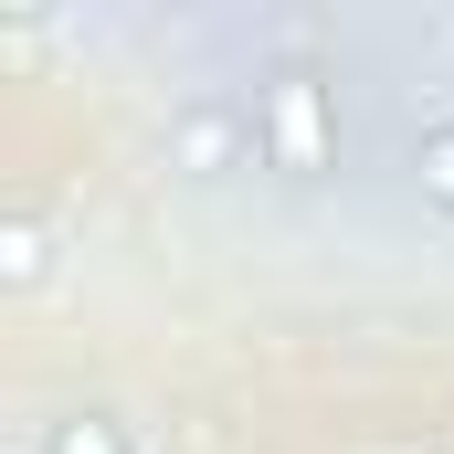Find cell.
Listing matches in <instances>:
<instances>
[{"label":"cell","instance_id":"6da1fadb","mask_svg":"<svg viewBox=\"0 0 454 454\" xmlns=\"http://www.w3.org/2000/svg\"><path fill=\"white\" fill-rule=\"evenodd\" d=\"M243 116H254V148H264L275 180H328L339 169V74L317 53H264Z\"/></svg>","mask_w":454,"mask_h":454},{"label":"cell","instance_id":"7a4b0ae2","mask_svg":"<svg viewBox=\"0 0 454 454\" xmlns=\"http://www.w3.org/2000/svg\"><path fill=\"white\" fill-rule=\"evenodd\" d=\"M159 159H169L180 180H232V169H264L254 116H243V96H223V85L169 106V127H159Z\"/></svg>","mask_w":454,"mask_h":454},{"label":"cell","instance_id":"3957f363","mask_svg":"<svg viewBox=\"0 0 454 454\" xmlns=\"http://www.w3.org/2000/svg\"><path fill=\"white\" fill-rule=\"evenodd\" d=\"M412 191L434 212H454V116H423L412 127Z\"/></svg>","mask_w":454,"mask_h":454},{"label":"cell","instance_id":"277c9868","mask_svg":"<svg viewBox=\"0 0 454 454\" xmlns=\"http://www.w3.org/2000/svg\"><path fill=\"white\" fill-rule=\"evenodd\" d=\"M32 454H127V423L116 412H53Z\"/></svg>","mask_w":454,"mask_h":454},{"label":"cell","instance_id":"5b68a950","mask_svg":"<svg viewBox=\"0 0 454 454\" xmlns=\"http://www.w3.org/2000/svg\"><path fill=\"white\" fill-rule=\"evenodd\" d=\"M43 264H53V254H43V212H32V201H11V212H0V275H11V286H32Z\"/></svg>","mask_w":454,"mask_h":454}]
</instances>
